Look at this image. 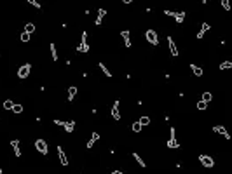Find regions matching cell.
Masks as SVG:
<instances>
[{"instance_id":"7","label":"cell","mask_w":232,"mask_h":174,"mask_svg":"<svg viewBox=\"0 0 232 174\" xmlns=\"http://www.w3.org/2000/svg\"><path fill=\"white\" fill-rule=\"evenodd\" d=\"M167 47H169V52H171V56H178V49H176V44H175V40H173V37H167Z\"/></svg>"},{"instance_id":"37","label":"cell","mask_w":232,"mask_h":174,"mask_svg":"<svg viewBox=\"0 0 232 174\" xmlns=\"http://www.w3.org/2000/svg\"><path fill=\"white\" fill-rule=\"evenodd\" d=\"M81 174H84V172H81Z\"/></svg>"},{"instance_id":"29","label":"cell","mask_w":232,"mask_h":174,"mask_svg":"<svg viewBox=\"0 0 232 174\" xmlns=\"http://www.w3.org/2000/svg\"><path fill=\"white\" fill-rule=\"evenodd\" d=\"M131 129H133V132H140V130H141V125H140V122H135V124L131 125Z\"/></svg>"},{"instance_id":"12","label":"cell","mask_w":232,"mask_h":174,"mask_svg":"<svg viewBox=\"0 0 232 174\" xmlns=\"http://www.w3.org/2000/svg\"><path fill=\"white\" fill-rule=\"evenodd\" d=\"M120 37H122V40H124V45L126 47H131V35H129V32H128V30H122V32H120Z\"/></svg>"},{"instance_id":"8","label":"cell","mask_w":232,"mask_h":174,"mask_svg":"<svg viewBox=\"0 0 232 174\" xmlns=\"http://www.w3.org/2000/svg\"><path fill=\"white\" fill-rule=\"evenodd\" d=\"M213 130H215L216 134H220V136H223L225 139H230V136H229V132H227V129L223 127V125H215V127H213Z\"/></svg>"},{"instance_id":"32","label":"cell","mask_w":232,"mask_h":174,"mask_svg":"<svg viewBox=\"0 0 232 174\" xmlns=\"http://www.w3.org/2000/svg\"><path fill=\"white\" fill-rule=\"evenodd\" d=\"M222 7H223L225 11H229V9H230V4H229L227 0H222Z\"/></svg>"},{"instance_id":"21","label":"cell","mask_w":232,"mask_h":174,"mask_svg":"<svg viewBox=\"0 0 232 174\" xmlns=\"http://www.w3.org/2000/svg\"><path fill=\"white\" fill-rule=\"evenodd\" d=\"M51 58H53V61H58V52H56V45H54L53 42H51Z\"/></svg>"},{"instance_id":"2","label":"cell","mask_w":232,"mask_h":174,"mask_svg":"<svg viewBox=\"0 0 232 174\" xmlns=\"http://www.w3.org/2000/svg\"><path fill=\"white\" fill-rule=\"evenodd\" d=\"M77 52H89V44H87V32H82L81 44L77 45Z\"/></svg>"},{"instance_id":"14","label":"cell","mask_w":232,"mask_h":174,"mask_svg":"<svg viewBox=\"0 0 232 174\" xmlns=\"http://www.w3.org/2000/svg\"><path fill=\"white\" fill-rule=\"evenodd\" d=\"M166 146L171 148V150H175V148H178L180 145H178V141H176V138H169V139H167V143H166Z\"/></svg>"},{"instance_id":"15","label":"cell","mask_w":232,"mask_h":174,"mask_svg":"<svg viewBox=\"0 0 232 174\" xmlns=\"http://www.w3.org/2000/svg\"><path fill=\"white\" fill-rule=\"evenodd\" d=\"M63 127H65V130L68 132V134H72V132H73V129H75V122H73V120H70V122H65V125H63Z\"/></svg>"},{"instance_id":"17","label":"cell","mask_w":232,"mask_h":174,"mask_svg":"<svg viewBox=\"0 0 232 174\" xmlns=\"http://www.w3.org/2000/svg\"><path fill=\"white\" fill-rule=\"evenodd\" d=\"M133 158H135V160H136V164H138V165H140V167H145V165H147V164H145V160H143V158H141L140 157V155H138V153H133Z\"/></svg>"},{"instance_id":"30","label":"cell","mask_w":232,"mask_h":174,"mask_svg":"<svg viewBox=\"0 0 232 174\" xmlns=\"http://www.w3.org/2000/svg\"><path fill=\"white\" fill-rule=\"evenodd\" d=\"M28 4H30V6H33V7H37V9H42V6L38 4L37 0H28Z\"/></svg>"},{"instance_id":"36","label":"cell","mask_w":232,"mask_h":174,"mask_svg":"<svg viewBox=\"0 0 232 174\" xmlns=\"http://www.w3.org/2000/svg\"><path fill=\"white\" fill-rule=\"evenodd\" d=\"M0 174H2V169H0Z\"/></svg>"},{"instance_id":"27","label":"cell","mask_w":232,"mask_h":174,"mask_svg":"<svg viewBox=\"0 0 232 174\" xmlns=\"http://www.w3.org/2000/svg\"><path fill=\"white\" fill-rule=\"evenodd\" d=\"M12 106H14V103H12L11 99H6V101H4V108L6 110H12Z\"/></svg>"},{"instance_id":"1","label":"cell","mask_w":232,"mask_h":174,"mask_svg":"<svg viewBox=\"0 0 232 174\" xmlns=\"http://www.w3.org/2000/svg\"><path fill=\"white\" fill-rule=\"evenodd\" d=\"M164 14L166 16H169V17H175L176 19V25H182L183 23V19H185V11H164Z\"/></svg>"},{"instance_id":"13","label":"cell","mask_w":232,"mask_h":174,"mask_svg":"<svg viewBox=\"0 0 232 174\" xmlns=\"http://www.w3.org/2000/svg\"><path fill=\"white\" fill-rule=\"evenodd\" d=\"M105 14H107V11H105V9H98V16H96V21H94V25H96V26H100V25H101Z\"/></svg>"},{"instance_id":"31","label":"cell","mask_w":232,"mask_h":174,"mask_svg":"<svg viewBox=\"0 0 232 174\" xmlns=\"http://www.w3.org/2000/svg\"><path fill=\"white\" fill-rule=\"evenodd\" d=\"M28 40H30V35L23 32V33H21V42H28Z\"/></svg>"},{"instance_id":"16","label":"cell","mask_w":232,"mask_h":174,"mask_svg":"<svg viewBox=\"0 0 232 174\" xmlns=\"http://www.w3.org/2000/svg\"><path fill=\"white\" fill-rule=\"evenodd\" d=\"M190 70H192V73H194L195 77H201V75H203V68H201V66H197V65H190Z\"/></svg>"},{"instance_id":"18","label":"cell","mask_w":232,"mask_h":174,"mask_svg":"<svg viewBox=\"0 0 232 174\" xmlns=\"http://www.w3.org/2000/svg\"><path fill=\"white\" fill-rule=\"evenodd\" d=\"M75 94H77V87H75V85H72L70 89H68V101H73Z\"/></svg>"},{"instance_id":"5","label":"cell","mask_w":232,"mask_h":174,"mask_svg":"<svg viewBox=\"0 0 232 174\" xmlns=\"http://www.w3.org/2000/svg\"><path fill=\"white\" fill-rule=\"evenodd\" d=\"M35 148H37V152L40 153V155H47V143H45V139H42V138H38L37 141H35Z\"/></svg>"},{"instance_id":"6","label":"cell","mask_w":232,"mask_h":174,"mask_svg":"<svg viewBox=\"0 0 232 174\" xmlns=\"http://www.w3.org/2000/svg\"><path fill=\"white\" fill-rule=\"evenodd\" d=\"M199 162L203 164L206 169H211L213 165H215V160H213L210 155H204V153H203V155H199Z\"/></svg>"},{"instance_id":"11","label":"cell","mask_w":232,"mask_h":174,"mask_svg":"<svg viewBox=\"0 0 232 174\" xmlns=\"http://www.w3.org/2000/svg\"><path fill=\"white\" fill-rule=\"evenodd\" d=\"M11 148L14 150V155H16V157H21V150H19V139H12V141H11Z\"/></svg>"},{"instance_id":"24","label":"cell","mask_w":232,"mask_h":174,"mask_svg":"<svg viewBox=\"0 0 232 174\" xmlns=\"http://www.w3.org/2000/svg\"><path fill=\"white\" fill-rule=\"evenodd\" d=\"M138 122H140V125H141V127H143V125H148V124H150V119H148V117H145V115H143V117H140V120H138Z\"/></svg>"},{"instance_id":"26","label":"cell","mask_w":232,"mask_h":174,"mask_svg":"<svg viewBox=\"0 0 232 174\" xmlns=\"http://www.w3.org/2000/svg\"><path fill=\"white\" fill-rule=\"evenodd\" d=\"M206 108H208V103H204V101H197V110L204 112Z\"/></svg>"},{"instance_id":"10","label":"cell","mask_w":232,"mask_h":174,"mask_svg":"<svg viewBox=\"0 0 232 174\" xmlns=\"http://www.w3.org/2000/svg\"><path fill=\"white\" fill-rule=\"evenodd\" d=\"M56 150H58V157H60V162H61V165H68V158H66V155H65V152H63V148L61 146H58L56 148Z\"/></svg>"},{"instance_id":"28","label":"cell","mask_w":232,"mask_h":174,"mask_svg":"<svg viewBox=\"0 0 232 174\" xmlns=\"http://www.w3.org/2000/svg\"><path fill=\"white\" fill-rule=\"evenodd\" d=\"M12 112H14V113H21V112H23V104H16V103H14Z\"/></svg>"},{"instance_id":"19","label":"cell","mask_w":232,"mask_h":174,"mask_svg":"<svg viewBox=\"0 0 232 174\" xmlns=\"http://www.w3.org/2000/svg\"><path fill=\"white\" fill-rule=\"evenodd\" d=\"M98 138H100V134H98V132H92V138L87 141V148H92V145L98 141Z\"/></svg>"},{"instance_id":"23","label":"cell","mask_w":232,"mask_h":174,"mask_svg":"<svg viewBox=\"0 0 232 174\" xmlns=\"http://www.w3.org/2000/svg\"><path fill=\"white\" fill-rule=\"evenodd\" d=\"M218 68H220V70H229V68H232V61H223Z\"/></svg>"},{"instance_id":"4","label":"cell","mask_w":232,"mask_h":174,"mask_svg":"<svg viewBox=\"0 0 232 174\" xmlns=\"http://www.w3.org/2000/svg\"><path fill=\"white\" fill-rule=\"evenodd\" d=\"M145 38L150 45H159V38H157V32L155 30H147L145 32Z\"/></svg>"},{"instance_id":"3","label":"cell","mask_w":232,"mask_h":174,"mask_svg":"<svg viewBox=\"0 0 232 174\" xmlns=\"http://www.w3.org/2000/svg\"><path fill=\"white\" fill-rule=\"evenodd\" d=\"M30 70H32V65H30V63H25L23 66H19V70H18V78H19V80H25V78L30 75Z\"/></svg>"},{"instance_id":"9","label":"cell","mask_w":232,"mask_h":174,"mask_svg":"<svg viewBox=\"0 0 232 174\" xmlns=\"http://www.w3.org/2000/svg\"><path fill=\"white\" fill-rule=\"evenodd\" d=\"M119 101H115V103H113V108H112V119L113 120H117V122H119L120 120V112H119Z\"/></svg>"},{"instance_id":"20","label":"cell","mask_w":232,"mask_h":174,"mask_svg":"<svg viewBox=\"0 0 232 174\" xmlns=\"http://www.w3.org/2000/svg\"><path fill=\"white\" fill-rule=\"evenodd\" d=\"M23 32L28 33V35H32V33L35 32V25H33V23H28L26 26H25V30H23Z\"/></svg>"},{"instance_id":"22","label":"cell","mask_w":232,"mask_h":174,"mask_svg":"<svg viewBox=\"0 0 232 174\" xmlns=\"http://www.w3.org/2000/svg\"><path fill=\"white\" fill-rule=\"evenodd\" d=\"M98 66L101 68V71H103V73H105V75L108 77V78L112 77V71H110V70H108V68H107V66H105V63H100V65H98Z\"/></svg>"},{"instance_id":"34","label":"cell","mask_w":232,"mask_h":174,"mask_svg":"<svg viewBox=\"0 0 232 174\" xmlns=\"http://www.w3.org/2000/svg\"><path fill=\"white\" fill-rule=\"evenodd\" d=\"M54 124H56V125H61V127H63V125H65V122H63V120H54Z\"/></svg>"},{"instance_id":"35","label":"cell","mask_w":232,"mask_h":174,"mask_svg":"<svg viewBox=\"0 0 232 174\" xmlns=\"http://www.w3.org/2000/svg\"><path fill=\"white\" fill-rule=\"evenodd\" d=\"M110 174H128V172H122V171H112Z\"/></svg>"},{"instance_id":"25","label":"cell","mask_w":232,"mask_h":174,"mask_svg":"<svg viewBox=\"0 0 232 174\" xmlns=\"http://www.w3.org/2000/svg\"><path fill=\"white\" fill-rule=\"evenodd\" d=\"M211 98H213V96H211V93H204V94H203V99H201V101H204V103H210Z\"/></svg>"},{"instance_id":"33","label":"cell","mask_w":232,"mask_h":174,"mask_svg":"<svg viewBox=\"0 0 232 174\" xmlns=\"http://www.w3.org/2000/svg\"><path fill=\"white\" fill-rule=\"evenodd\" d=\"M208 30H210V25H206V23H204L203 28H201V32H208Z\"/></svg>"}]
</instances>
